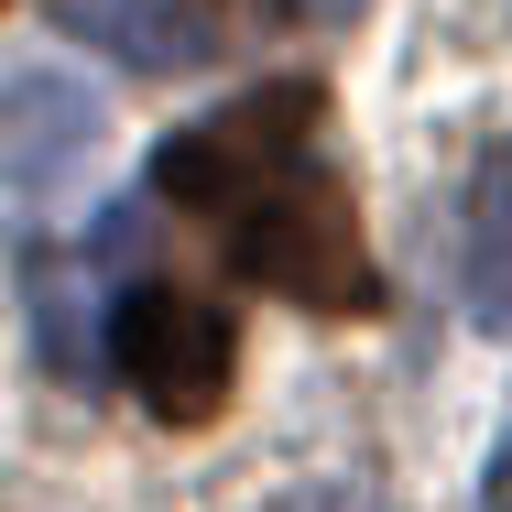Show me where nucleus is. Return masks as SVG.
<instances>
[{
    "label": "nucleus",
    "instance_id": "423d86ee",
    "mask_svg": "<svg viewBox=\"0 0 512 512\" xmlns=\"http://www.w3.org/2000/svg\"><path fill=\"white\" fill-rule=\"evenodd\" d=\"M295 0H175V22H186V44L218 55V44H251V33H273Z\"/></svg>",
    "mask_w": 512,
    "mask_h": 512
},
{
    "label": "nucleus",
    "instance_id": "f03ea898",
    "mask_svg": "<svg viewBox=\"0 0 512 512\" xmlns=\"http://www.w3.org/2000/svg\"><path fill=\"white\" fill-rule=\"evenodd\" d=\"M316 120H327V88H316V77H273V88H251V99L186 120V131L153 153V197H175L186 218H229L251 186H273L284 164L316 153Z\"/></svg>",
    "mask_w": 512,
    "mask_h": 512
},
{
    "label": "nucleus",
    "instance_id": "7ed1b4c3",
    "mask_svg": "<svg viewBox=\"0 0 512 512\" xmlns=\"http://www.w3.org/2000/svg\"><path fill=\"white\" fill-rule=\"evenodd\" d=\"M99 349H109V371L164 414V425H207V414L229 404V371H240L229 306H207V295H186V284H131V295L109 306Z\"/></svg>",
    "mask_w": 512,
    "mask_h": 512
},
{
    "label": "nucleus",
    "instance_id": "39448f33",
    "mask_svg": "<svg viewBox=\"0 0 512 512\" xmlns=\"http://www.w3.org/2000/svg\"><path fill=\"white\" fill-rule=\"evenodd\" d=\"M469 316L491 338H512V142L469 186Z\"/></svg>",
    "mask_w": 512,
    "mask_h": 512
},
{
    "label": "nucleus",
    "instance_id": "20e7f679",
    "mask_svg": "<svg viewBox=\"0 0 512 512\" xmlns=\"http://www.w3.org/2000/svg\"><path fill=\"white\" fill-rule=\"evenodd\" d=\"M99 153V99L77 88V77H55V66H11V88H0V175H11V197H55L77 164Z\"/></svg>",
    "mask_w": 512,
    "mask_h": 512
},
{
    "label": "nucleus",
    "instance_id": "f257e3e1",
    "mask_svg": "<svg viewBox=\"0 0 512 512\" xmlns=\"http://www.w3.org/2000/svg\"><path fill=\"white\" fill-rule=\"evenodd\" d=\"M218 240H229L240 284H262V295H284V306H306V316H371L382 306V273L360 251V207L327 175V153L284 164L273 186H251V197L218 218Z\"/></svg>",
    "mask_w": 512,
    "mask_h": 512
},
{
    "label": "nucleus",
    "instance_id": "0eeeda50",
    "mask_svg": "<svg viewBox=\"0 0 512 512\" xmlns=\"http://www.w3.org/2000/svg\"><path fill=\"white\" fill-rule=\"evenodd\" d=\"M480 512H512V447L491 458V491H480Z\"/></svg>",
    "mask_w": 512,
    "mask_h": 512
}]
</instances>
